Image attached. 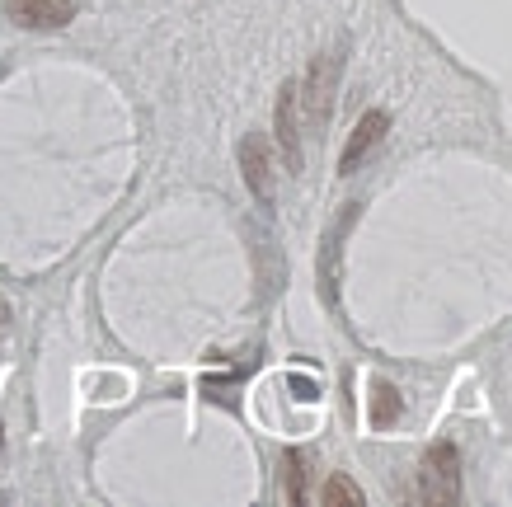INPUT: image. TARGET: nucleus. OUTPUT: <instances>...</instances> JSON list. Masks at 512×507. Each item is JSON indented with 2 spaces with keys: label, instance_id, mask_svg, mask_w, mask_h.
Returning <instances> with one entry per match:
<instances>
[{
  "label": "nucleus",
  "instance_id": "obj_11",
  "mask_svg": "<svg viewBox=\"0 0 512 507\" xmlns=\"http://www.w3.org/2000/svg\"><path fill=\"white\" fill-rule=\"evenodd\" d=\"M10 320H15V310H10V301H5V296H0V334H5V329H10Z\"/></svg>",
  "mask_w": 512,
  "mask_h": 507
},
{
  "label": "nucleus",
  "instance_id": "obj_5",
  "mask_svg": "<svg viewBox=\"0 0 512 507\" xmlns=\"http://www.w3.org/2000/svg\"><path fill=\"white\" fill-rule=\"evenodd\" d=\"M278 146H282V160H287V174H301V104H296L292 80L278 94Z\"/></svg>",
  "mask_w": 512,
  "mask_h": 507
},
{
  "label": "nucleus",
  "instance_id": "obj_10",
  "mask_svg": "<svg viewBox=\"0 0 512 507\" xmlns=\"http://www.w3.org/2000/svg\"><path fill=\"white\" fill-rule=\"evenodd\" d=\"M320 503H325V507H339V503L362 507V489H357V484H353L348 475H334V479L325 484V489H320Z\"/></svg>",
  "mask_w": 512,
  "mask_h": 507
},
{
  "label": "nucleus",
  "instance_id": "obj_6",
  "mask_svg": "<svg viewBox=\"0 0 512 507\" xmlns=\"http://www.w3.org/2000/svg\"><path fill=\"white\" fill-rule=\"evenodd\" d=\"M386 127H390V118L386 113H367L362 123L353 127V137H348V146H343V155H339V174H353L362 160H367V151H372L376 141L386 137Z\"/></svg>",
  "mask_w": 512,
  "mask_h": 507
},
{
  "label": "nucleus",
  "instance_id": "obj_1",
  "mask_svg": "<svg viewBox=\"0 0 512 507\" xmlns=\"http://www.w3.org/2000/svg\"><path fill=\"white\" fill-rule=\"evenodd\" d=\"M419 503H461V451L451 442H437L423 451L419 461Z\"/></svg>",
  "mask_w": 512,
  "mask_h": 507
},
{
  "label": "nucleus",
  "instance_id": "obj_12",
  "mask_svg": "<svg viewBox=\"0 0 512 507\" xmlns=\"http://www.w3.org/2000/svg\"><path fill=\"white\" fill-rule=\"evenodd\" d=\"M292 385H296V395H301V400H315V385L311 381H301V376H296Z\"/></svg>",
  "mask_w": 512,
  "mask_h": 507
},
{
  "label": "nucleus",
  "instance_id": "obj_8",
  "mask_svg": "<svg viewBox=\"0 0 512 507\" xmlns=\"http://www.w3.org/2000/svg\"><path fill=\"white\" fill-rule=\"evenodd\" d=\"M400 390H395V385L390 381H376L372 385V428H390V423H395V418H400Z\"/></svg>",
  "mask_w": 512,
  "mask_h": 507
},
{
  "label": "nucleus",
  "instance_id": "obj_2",
  "mask_svg": "<svg viewBox=\"0 0 512 507\" xmlns=\"http://www.w3.org/2000/svg\"><path fill=\"white\" fill-rule=\"evenodd\" d=\"M339 71H343V57L339 52H325V57H315L311 71H306V90L296 85V104L306 113V127L320 132L329 123V113H334V85H339Z\"/></svg>",
  "mask_w": 512,
  "mask_h": 507
},
{
  "label": "nucleus",
  "instance_id": "obj_9",
  "mask_svg": "<svg viewBox=\"0 0 512 507\" xmlns=\"http://www.w3.org/2000/svg\"><path fill=\"white\" fill-rule=\"evenodd\" d=\"M306 479H311V461L301 456V451H287V498L292 503H306L311 493H306Z\"/></svg>",
  "mask_w": 512,
  "mask_h": 507
},
{
  "label": "nucleus",
  "instance_id": "obj_4",
  "mask_svg": "<svg viewBox=\"0 0 512 507\" xmlns=\"http://www.w3.org/2000/svg\"><path fill=\"white\" fill-rule=\"evenodd\" d=\"M80 0H5V15L19 29H66L76 19Z\"/></svg>",
  "mask_w": 512,
  "mask_h": 507
},
{
  "label": "nucleus",
  "instance_id": "obj_3",
  "mask_svg": "<svg viewBox=\"0 0 512 507\" xmlns=\"http://www.w3.org/2000/svg\"><path fill=\"white\" fill-rule=\"evenodd\" d=\"M240 174H245L249 193L264 202H273V188H278V174H273V151H268V137L264 132H249L240 141Z\"/></svg>",
  "mask_w": 512,
  "mask_h": 507
},
{
  "label": "nucleus",
  "instance_id": "obj_7",
  "mask_svg": "<svg viewBox=\"0 0 512 507\" xmlns=\"http://www.w3.org/2000/svg\"><path fill=\"white\" fill-rule=\"evenodd\" d=\"M357 216V207H348V212L334 221V231H329L325 240V263H320V287H325V301H334V282H339V249H343V231H348V221Z\"/></svg>",
  "mask_w": 512,
  "mask_h": 507
}]
</instances>
